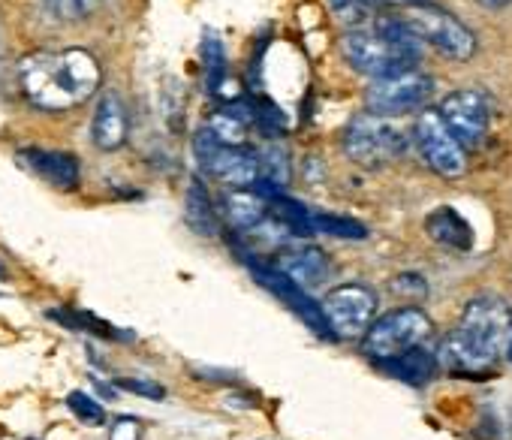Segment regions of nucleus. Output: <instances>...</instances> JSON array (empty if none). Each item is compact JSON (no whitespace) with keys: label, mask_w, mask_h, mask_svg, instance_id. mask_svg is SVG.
<instances>
[{"label":"nucleus","mask_w":512,"mask_h":440,"mask_svg":"<svg viewBox=\"0 0 512 440\" xmlns=\"http://www.w3.org/2000/svg\"><path fill=\"white\" fill-rule=\"evenodd\" d=\"M22 94L31 106L43 112H70L85 106L100 91V61L88 49H40L19 61L16 67Z\"/></svg>","instance_id":"nucleus-1"},{"label":"nucleus","mask_w":512,"mask_h":440,"mask_svg":"<svg viewBox=\"0 0 512 440\" xmlns=\"http://www.w3.org/2000/svg\"><path fill=\"white\" fill-rule=\"evenodd\" d=\"M509 323L512 314L500 296L482 293L470 299L461 311L458 326L440 344L437 362L452 374H467V377L491 371L503 353Z\"/></svg>","instance_id":"nucleus-2"},{"label":"nucleus","mask_w":512,"mask_h":440,"mask_svg":"<svg viewBox=\"0 0 512 440\" xmlns=\"http://www.w3.org/2000/svg\"><path fill=\"white\" fill-rule=\"evenodd\" d=\"M434 335V323L422 308H395L386 317H377L368 332L362 335V350L374 362H389L398 359L416 347H425V341Z\"/></svg>","instance_id":"nucleus-3"},{"label":"nucleus","mask_w":512,"mask_h":440,"mask_svg":"<svg viewBox=\"0 0 512 440\" xmlns=\"http://www.w3.org/2000/svg\"><path fill=\"white\" fill-rule=\"evenodd\" d=\"M341 145L353 163H359L365 169H380L407 151V136L386 118L362 112L344 127Z\"/></svg>","instance_id":"nucleus-4"},{"label":"nucleus","mask_w":512,"mask_h":440,"mask_svg":"<svg viewBox=\"0 0 512 440\" xmlns=\"http://www.w3.org/2000/svg\"><path fill=\"white\" fill-rule=\"evenodd\" d=\"M404 22L422 43L434 46L449 61H470L476 55V34L455 13L443 7H434V4L407 7Z\"/></svg>","instance_id":"nucleus-5"},{"label":"nucleus","mask_w":512,"mask_h":440,"mask_svg":"<svg viewBox=\"0 0 512 440\" xmlns=\"http://www.w3.org/2000/svg\"><path fill=\"white\" fill-rule=\"evenodd\" d=\"M193 157L196 166L220 181H226L229 187L238 190H250L256 181H260V169H256V151L241 145H223L208 127H199L193 136Z\"/></svg>","instance_id":"nucleus-6"},{"label":"nucleus","mask_w":512,"mask_h":440,"mask_svg":"<svg viewBox=\"0 0 512 440\" xmlns=\"http://www.w3.org/2000/svg\"><path fill=\"white\" fill-rule=\"evenodd\" d=\"M434 94V79L419 70H407L389 79H374L365 88V112L377 118H395L422 109Z\"/></svg>","instance_id":"nucleus-7"},{"label":"nucleus","mask_w":512,"mask_h":440,"mask_svg":"<svg viewBox=\"0 0 512 440\" xmlns=\"http://www.w3.org/2000/svg\"><path fill=\"white\" fill-rule=\"evenodd\" d=\"M341 55H344V61L356 73L368 76L371 82L374 79H389V76H398V73H407V70H416V61L401 55L377 31H362V28L347 31L341 37Z\"/></svg>","instance_id":"nucleus-8"},{"label":"nucleus","mask_w":512,"mask_h":440,"mask_svg":"<svg viewBox=\"0 0 512 440\" xmlns=\"http://www.w3.org/2000/svg\"><path fill=\"white\" fill-rule=\"evenodd\" d=\"M332 338L359 341L377 320V293L365 284H341L320 302Z\"/></svg>","instance_id":"nucleus-9"},{"label":"nucleus","mask_w":512,"mask_h":440,"mask_svg":"<svg viewBox=\"0 0 512 440\" xmlns=\"http://www.w3.org/2000/svg\"><path fill=\"white\" fill-rule=\"evenodd\" d=\"M241 263L247 266V272L253 275V281H256V284L266 287L272 296H278L287 308H293V311H296V317H299L311 332H317L320 338L332 341V329H329V323H326V314H323L320 302H317L308 290H302L299 284H293V281H290L284 272H278L272 263L256 260L250 251H244V254H241Z\"/></svg>","instance_id":"nucleus-10"},{"label":"nucleus","mask_w":512,"mask_h":440,"mask_svg":"<svg viewBox=\"0 0 512 440\" xmlns=\"http://www.w3.org/2000/svg\"><path fill=\"white\" fill-rule=\"evenodd\" d=\"M413 142L422 160L443 178H461L467 172V151L446 130L437 109H422L413 124Z\"/></svg>","instance_id":"nucleus-11"},{"label":"nucleus","mask_w":512,"mask_h":440,"mask_svg":"<svg viewBox=\"0 0 512 440\" xmlns=\"http://www.w3.org/2000/svg\"><path fill=\"white\" fill-rule=\"evenodd\" d=\"M440 121L446 124V130L458 139V145L467 151V148H479L488 136V121H491V112H488V103L479 91L473 88H461V91H452L440 100V109H437Z\"/></svg>","instance_id":"nucleus-12"},{"label":"nucleus","mask_w":512,"mask_h":440,"mask_svg":"<svg viewBox=\"0 0 512 440\" xmlns=\"http://www.w3.org/2000/svg\"><path fill=\"white\" fill-rule=\"evenodd\" d=\"M16 160L34 172L37 178H43L46 184L58 187V190H76L82 181V163L76 154L70 151H55V148H22L16 154Z\"/></svg>","instance_id":"nucleus-13"},{"label":"nucleus","mask_w":512,"mask_h":440,"mask_svg":"<svg viewBox=\"0 0 512 440\" xmlns=\"http://www.w3.org/2000/svg\"><path fill=\"white\" fill-rule=\"evenodd\" d=\"M127 139H130V112H127L124 97L118 91L100 94L94 118H91V142L100 151L112 154V151L124 148Z\"/></svg>","instance_id":"nucleus-14"},{"label":"nucleus","mask_w":512,"mask_h":440,"mask_svg":"<svg viewBox=\"0 0 512 440\" xmlns=\"http://www.w3.org/2000/svg\"><path fill=\"white\" fill-rule=\"evenodd\" d=\"M272 266L278 272H284L293 284H299L302 290L308 287H320L329 275H332V263L326 257V251H320L317 245H299V248H284Z\"/></svg>","instance_id":"nucleus-15"},{"label":"nucleus","mask_w":512,"mask_h":440,"mask_svg":"<svg viewBox=\"0 0 512 440\" xmlns=\"http://www.w3.org/2000/svg\"><path fill=\"white\" fill-rule=\"evenodd\" d=\"M226 224L235 230V233H253V230H260L266 224V217H269V208H266V199L260 193H253V190H226L220 196V211Z\"/></svg>","instance_id":"nucleus-16"},{"label":"nucleus","mask_w":512,"mask_h":440,"mask_svg":"<svg viewBox=\"0 0 512 440\" xmlns=\"http://www.w3.org/2000/svg\"><path fill=\"white\" fill-rule=\"evenodd\" d=\"M425 233L437 245H443L449 251H461L464 254V251L473 248V230H470V224L452 205H440V208H434L425 217Z\"/></svg>","instance_id":"nucleus-17"},{"label":"nucleus","mask_w":512,"mask_h":440,"mask_svg":"<svg viewBox=\"0 0 512 440\" xmlns=\"http://www.w3.org/2000/svg\"><path fill=\"white\" fill-rule=\"evenodd\" d=\"M184 217H187V227L202 236V239H217L220 236V214H217V205L208 193V187L193 178L187 184V193H184Z\"/></svg>","instance_id":"nucleus-18"},{"label":"nucleus","mask_w":512,"mask_h":440,"mask_svg":"<svg viewBox=\"0 0 512 440\" xmlns=\"http://www.w3.org/2000/svg\"><path fill=\"white\" fill-rule=\"evenodd\" d=\"M383 368H386L392 377H398L401 383L422 386V383L431 380V374H434V368H437V359H434L425 347H416V350H410V353H404V356H398V359L383 362Z\"/></svg>","instance_id":"nucleus-19"},{"label":"nucleus","mask_w":512,"mask_h":440,"mask_svg":"<svg viewBox=\"0 0 512 440\" xmlns=\"http://www.w3.org/2000/svg\"><path fill=\"white\" fill-rule=\"evenodd\" d=\"M256 169H260L263 184H272L278 190H284L293 178V160H290L287 148H281V145H266L256 151Z\"/></svg>","instance_id":"nucleus-20"},{"label":"nucleus","mask_w":512,"mask_h":440,"mask_svg":"<svg viewBox=\"0 0 512 440\" xmlns=\"http://www.w3.org/2000/svg\"><path fill=\"white\" fill-rule=\"evenodd\" d=\"M199 58H202V70H205V88L208 94H217L223 79H226V49L223 40L217 34H205L199 43Z\"/></svg>","instance_id":"nucleus-21"},{"label":"nucleus","mask_w":512,"mask_h":440,"mask_svg":"<svg viewBox=\"0 0 512 440\" xmlns=\"http://www.w3.org/2000/svg\"><path fill=\"white\" fill-rule=\"evenodd\" d=\"M311 230L335 236V239H350V242L368 239V227L365 224H359V220H353V217L329 214V211H311Z\"/></svg>","instance_id":"nucleus-22"},{"label":"nucleus","mask_w":512,"mask_h":440,"mask_svg":"<svg viewBox=\"0 0 512 440\" xmlns=\"http://www.w3.org/2000/svg\"><path fill=\"white\" fill-rule=\"evenodd\" d=\"M386 43H392L401 55L419 61L422 58V40L410 31V25L404 19H377V28H374Z\"/></svg>","instance_id":"nucleus-23"},{"label":"nucleus","mask_w":512,"mask_h":440,"mask_svg":"<svg viewBox=\"0 0 512 440\" xmlns=\"http://www.w3.org/2000/svg\"><path fill=\"white\" fill-rule=\"evenodd\" d=\"M49 317L58 320V323H67V326H73V329L91 332V335H97V338H103V341L127 338L121 329L109 326L106 320H100V317H94V314H88V311H49Z\"/></svg>","instance_id":"nucleus-24"},{"label":"nucleus","mask_w":512,"mask_h":440,"mask_svg":"<svg viewBox=\"0 0 512 440\" xmlns=\"http://www.w3.org/2000/svg\"><path fill=\"white\" fill-rule=\"evenodd\" d=\"M253 127L266 139H281L287 133V115L269 97H253Z\"/></svg>","instance_id":"nucleus-25"},{"label":"nucleus","mask_w":512,"mask_h":440,"mask_svg":"<svg viewBox=\"0 0 512 440\" xmlns=\"http://www.w3.org/2000/svg\"><path fill=\"white\" fill-rule=\"evenodd\" d=\"M43 7L52 19L64 25H82L97 16L100 0H43Z\"/></svg>","instance_id":"nucleus-26"},{"label":"nucleus","mask_w":512,"mask_h":440,"mask_svg":"<svg viewBox=\"0 0 512 440\" xmlns=\"http://www.w3.org/2000/svg\"><path fill=\"white\" fill-rule=\"evenodd\" d=\"M67 404H70V410L76 413V419H82L85 425H103V422H106L103 404L94 401V398H91L88 392H82V389L70 392V395H67Z\"/></svg>","instance_id":"nucleus-27"},{"label":"nucleus","mask_w":512,"mask_h":440,"mask_svg":"<svg viewBox=\"0 0 512 440\" xmlns=\"http://www.w3.org/2000/svg\"><path fill=\"white\" fill-rule=\"evenodd\" d=\"M392 296L398 299H425L428 296V281L419 272H401L389 281Z\"/></svg>","instance_id":"nucleus-28"},{"label":"nucleus","mask_w":512,"mask_h":440,"mask_svg":"<svg viewBox=\"0 0 512 440\" xmlns=\"http://www.w3.org/2000/svg\"><path fill=\"white\" fill-rule=\"evenodd\" d=\"M118 386H121V389H127V392H136V395H142V398H154V401H163V398H166V389H163L160 383H151V380L121 377V380H118Z\"/></svg>","instance_id":"nucleus-29"},{"label":"nucleus","mask_w":512,"mask_h":440,"mask_svg":"<svg viewBox=\"0 0 512 440\" xmlns=\"http://www.w3.org/2000/svg\"><path fill=\"white\" fill-rule=\"evenodd\" d=\"M329 4H332L335 16L344 19V22H362L368 16V10H371L365 0H329Z\"/></svg>","instance_id":"nucleus-30"},{"label":"nucleus","mask_w":512,"mask_h":440,"mask_svg":"<svg viewBox=\"0 0 512 440\" xmlns=\"http://www.w3.org/2000/svg\"><path fill=\"white\" fill-rule=\"evenodd\" d=\"M109 437L112 440H142V422L136 416H118Z\"/></svg>","instance_id":"nucleus-31"},{"label":"nucleus","mask_w":512,"mask_h":440,"mask_svg":"<svg viewBox=\"0 0 512 440\" xmlns=\"http://www.w3.org/2000/svg\"><path fill=\"white\" fill-rule=\"evenodd\" d=\"M190 374L193 377H208V380H235L238 377L235 371H208V368H196V365L190 368Z\"/></svg>","instance_id":"nucleus-32"},{"label":"nucleus","mask_w":512,"mask_h":440,"mask_svg":"<svg viewBox=\"0 0 512 440\" xmlns=\"http://www.w3.org/2000/svg\"><path fill=\"white\" fill-rule=\"evenodd\" d=\"M368 7L374 4H404V7H416V4H431V0H365Z\"/></svg>","instance_id":"nucleus-33"},{"label":"nucleus","mask_w":512,"mask_h":440,"mask_svg":"<svg viewBox=\"0 0 512 440\" xmlns=\"http://www.w3.org/2000/svg\"><path fill=\"white\" fill-rule=\"evenodd\" d=\"M479 7H485V10H491V13H497V10H503V7H509L512 0H476Z\"/></svg>","instance_id":"nucleus-34"},{"label":"nucleus","mask_w":512,"mask_h":440,"mask_svg":"<svg viewBox=\"0 0 512 440\" xmlns=\"http://www.w3.org/2000/svg\"><path fill=\"white\" fill-rule=\"evenodd\" d=\"M503 353H506V359L512 362V323H509V332H506V344H503Z\"/></svg>","instance_id":"nucleus-35"}]
</instances>
